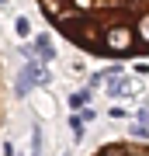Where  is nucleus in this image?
I'll use <instances>...</instances> for the list:
<instances>
[{
    "mask_svg": "<svg viewBox=\"0 0 149 156\" xmlns=\"http://www.w3.org/2000/svg\"><path fill=\"white\" fill-rule=\"evenodd\" d=\"M42 17L97 59H146L149 0H38Z\"/></svg>",
    "mask_w": 149,
    "mask_h": 156,
    "instance_id": "1",
    "label": "nucleus"
},
{
    "mask_svg": "<svg viewBox=\"0 0 149 156\" xmlns=\"http://www.w3.org/2000/svg\"><path fill=\"white\" fill-rule=\"evenodd\" d=\"M90 156H146V142H135V139H115V142L97 146Z\"/></svg>",
    "mask_w": 149,
    "mask_h": 156,
    "instance_id": "2",
    "label": "nucleus"
}]
</instances>
